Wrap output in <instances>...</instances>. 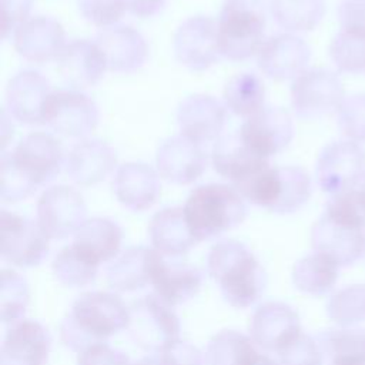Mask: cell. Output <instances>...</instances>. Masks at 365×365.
<instances>
[{"label":"cell","mask_w":365,"mask_h":365,"mask_svg":"<svg viewBox=\"0 0 365 365\" xmlns=\"http://www.w3.org/2000/svg\"><path fill=\"white\" fill-rule=\"evenodd\" d=\"M338 17L342 31L365 40V0H342Z\"/></svg>","instance_id":"cell-45"},{"label":"cell","mask_w":365,"mask_h":365,"mask_svg":"<svg viewBox=\"0 0 365 365\" xmlns=\"http://www.w3.org/2000/svg\"><path fill=\"white\" fill-rule=\"evenodd\" d=\"M78 9L88 23L98 27L114 24L127 10L124 0H78Z\"/></svg>","instance_id":"cell-44"},{"label":"cell","mask_w":365,"mask_h":365,"mask_svg":"<svg viewBox=\"0 0 365 365\" xmlns=\"http://www.w3.org/2000/svg\"><path fill=\"white\" fill-rule=\"evenodd\" d=\"M311 242L315 252L328 255L339 267H348L365 254V228L338 222L324 214L312 227Z\"/></svg>","instance_id":"cell-14"},{"label":"cell","mask_w":365,"mask_h":365,"mask_svg":"<svg viewBox=\"0 0 365 365\" xmlns=\"http://www.w3.org/2000/svg\"><path fill=\"white\" fill-rule=\"evenodd\" d=\"M117 200L133 211L150 208L158 198L160 180L155 171L143 163L123 164L113 180Z\"/></svg>","instance_id":"cell-25"},{"label":"cell","mask_w":365,"mask_h":365,"mask_svg":"<svg viewBox=\"0 0 365 365\" xmlns=\"http://www.w3.org/2000/svg\"><path fill=\"white\" fill-rule=\"evenodd\" d=\"M339 265L328 255L321 252L309 254L301 258L292 271V281L295 287L309 295L328 294L338 281Z\"/></svg>","instance_id":"cell-31"},{"label":"cell","mask_w":365,"mask_h":365,"mask_svg":"<svg viewBox=\"0 0 365 365\" xmlns=\"http://www.w3.org/2000/svg\"><path fill=\"white\" fill-rule=\"evenodd\" d=\"M314 365H315V364H314Z\"/></svg>","instance_id":"cell-53"},{"label":"cell","mask_w":365,"mask_h":365,"mask_svg":"<svg viewBox=\"0 0 365 365\" xmlns=\"http://www.w3.org/2000/svg\"><path fill=\"white\" fill-rule=\"evenodd\" d=\"M107 68L103 51L96 43L76 40L64 46L57 57V70L61 78L73 88H86L97 84Z\"/></svg>","instance_id":"cell-20"},{"label":"cell","mask_w":365,"mask_h":365,"mask_svg":"<svg viewBox=\"0 0 365 365\" xmlns=\"http://www.w3.org/2000/svg\"><path fill=\"white\" fill-rule=\"evenodd\" d=\"M167 0H124L125 9L137 17H151L160 13Z\"/></svg>","instance_id":"cell-49"},{"label":"cell","mask_w":365,"mask_h":365,"mask_svg":"<svg viewBox=\"0 0 365 365\" xmlns=\"http://www.w3.org/2000/svg\"><path fill=\"white\" fill-rule=\"evenodd\" d=\"M257 365H279V364L275 362L274 359H271V358L267 356V355H261V359H259V362H258Z\"/></svg>","instance_id":"cell-51"},{"label":"cell","mask_w":365,"mask_h":365,"mask_svg":"<svg viewBox=\"0 0 365 365\" xmlns=\"http://www.w3.org/2000/svg\"><path fill=\"white\" fill-rule=\"evenodd\" d=\"M130 309L115 294L86 292L73 304L60 327L61 341L73 351L104 344L111 335L128 327Z\"/></svg>","instance_id":"cell-1"},{"label":"cell","mask_w":365,"mask_h":365,"mask_svg":"<svg viewBox=\"0 0 365 365\" xmlns=\"http://www.w3.org/2000/svg\"><path fill=\"white\" fill-rule=\"evenodd\" d=\"M328 317L342 328L365 321V284H352L338 289L327 304Z\"/></svg>","instance_id":"cell-36"},{"label":"cell","mask_w":365,"mask_h":365,"mask_svg":"<svg viewBox=\"0 0 365 365\" xmlns=\"http://www.w3.org/2000/svg\"><path fill=\"white\" fill-rule=\"evenodd\" d=\"M208 272L224 299L235 308L252 305L264 292L267 275L254 254L241 242L227 240L208 254Z\"/></svg>","instance_id":"cell-2"},{"label":"cell","mask_w":365,"mask_h":365,"mask_svg":"<svg viewBox=\"0 0 365 365\" xmlns=\"http://www.w3.org/2000/svg\"><path fill=\"white\" fill-rule=\"evenodd\" d=\"M238 135L255 154L267 158L282 151L292 140L294 127L288 113L279 107H264L247 118Z\"/></svg>","instance_id":"cell-13"},{"label":"cell","mask_w":365,"mask_h":365,"mask_svg":"<svg viewBox=\"0 0 365 365\" xmlns=\"http://www.w3.org/2000/svg\"><path fill=\"white\" fill-rule=\"evenodd\" d=\"M33 0H1V37L17 30L27 19Z\"/></svg>","instance_id":"cell-48"},{"label":"cell","mask_w":365,"mask_h":365,"mask_svg":"<svg viewBox=\"0 0 365 365\" xmlns=\"http://www.w3.org/2000/svg\"><path fill=\"white\" fill-rule=\"evenodd\" d=\"M98 265L84 257L73 244L64 247L53 261L56 278L68 287H84L94 281Z\"/></svg>","instance_id":"cell-37"},{"label":"cell","mask_w":365,"mask_h":365,"mask_svg":"<svg viewBox=\"0 0 365 365\" xmlns=\"http://www.w3.org/2000/svg\"><path fill=\"white\" fill-rule=\"evenodd\" d=\"M50 345V334L40 322H17L4 336L0 365H46Z\"/></svg>","instance_id":"cell-19"},{"label":"cell","mask_w":365,"mask_h":365,"mask_svg":"<svg viewBox=\"0 0 365 365\" xmlns=\"http://www.w3.org/2000/svg\"><path fill=\"white\" fill-rule=\"evenodd\" d=\"M127 329L138 346L155 354L177 341L180 324L170 305L151 294L131 305Z\"/></svg>","instance_id":"cell-5"},{"label":"cell","mask_w":365,"mask_h":365,"mask_svg":"<svg viewBox=\"0 0 365 365\" xmlns=\"http://www.w3.org/2000/svg\"><path fill=\"white\" fill-rule=\"evenodd\" d=\"M177 60L192 71H202L218 61L217 24L212 19L197 16L185 20L174 36Z\"/></svg>","instance_id":"cell-12"},{"label":"cell","mask_w":365,"mask_h":365,"mask_svg":"<svg viewBox=\"0 0 365 365\" xmlns=\"http://www.w3.org/2000/svg\"><path fill=\"white\" fill-rule=\"evenodd\" d=\"M83 197L71 187L56 185L46 190L37 201L40 227L50 238H66L76 234L86 221Z\"/></svg>","instance_id":"cell-11"},{"label":"cell","mask_w":365,"mask_h":365,"mask_svg":"<svg viewBox=\"0 0 365 365\" xmlns=\"http://www.w3.org/2000/svg\"><path fill=\"white\" fill-rule=\"evenodd\" d=\"M221 56L245 60L264 44L265 16L254 0H227L217 23Z\"/></svg>","instance_id":"cell-4"},{"label":"cell","mask_w":365,"mask_h":365,"mask_svg":"<svg viewBox=\"0 0 365 365\" xmlns=\"http://www.w3.org/2000/svg\"><path fill=\"white\" fill-rule=\"evenodd\" d=\"M324 214L338 222L365 228V192L355 187L334 194Z\"/></svg>","instance_id":"cell-39"},{"label":"cell","mask_w":365,"mask_h":365,"mask_svg":"<svg viewBox=\"0 0 365 365\" xmlns=\"http://www.w3.org/2000/svg\"><path fill=\"white\" fill-rule=\"evenodd\" d=\"M265 88L262 81L250 73H240L230 78L224 90L227 107L240 117H252L264 108Z\"/></svg>","instance_id":"cell-34"},{"label":"cell","mask_w":365,"mask_h":365,"mask_svg":"<svg viewBox=\"0 0 365 365\" xmlns=\"http://www.w3.org/2000/svg\"><path fill=\"white\" fill-rule=\"evenodd\" d=\"M6 155L13 167L36 188L53 180L63 165L61 144L47 133H30Z\"/></svg>","instance_id":"cell-9"},{"label":"cell","mask_w":365,"mask_h":365,"mask_svg":"<svg viewBox=\"0 0 365 365\" xmlns=\"http://www.w3.org/2000/svg\"><path fill=\"white\" fill-rule=\"evenodd\" d=\"M329 54L338 70L358 73L365 68V40L346 31H339L331 46Z\"/></svg>","instance_id":"cell-40"},{"label":"cell","mask_w":365,"mask_h":365,"mask_svg":"<svg viewBox=\"0 0 365 365\" xmlns=\"http://www.w3.org/2000/svg\"><path fill=\"white\" fill-rule=\"evenodd\" d=\"M177 121L182 135L202 144L221 133L225 124V108L211 96H190L180 103Z\"/></svg>","instance_id":"cell-22"},{"label":"cell","mask_w":365,"mask_h":365,"mask_svg":"<svg viewBox=\"0 0 365 365\" xmlns=\"http://www.w3.org/2000/svg\"><path fill=\"white\" fill-rule=\"evenodd\" d=\"M161 365H202L201 354L185 341H174L155 352Z\"/></svg>","instance_id":"cell-46"},{"label":"cell","mask_w":365,"mask_h":365,"mask_svg":"<svg viewBox=\"0 0 365 365\" xmlns=\"http://www.w3.org/2000/svg\"><path fill=\"white\" fill-rule=\"evenodd\" d=\"M308 44L292 34H277L264 41L258 51L261 71L274 80H288L304 73L309 61Z\"/></svg>","instance_id":"cell-18"},{"label":"cell","mask_w":365,"mask_h":365,"mask_svg":"<svg viewBox=\"0 0 365 365\" xmlns=\"http://www.w3.org/2000/svg\"><path fill=\"white\" fill-rule=\"evenodd\" d=\"M336 111L342 134L352 141H365V94L344 97Z\"/></svg>","instance_id":"cell-42"},{"label":"cell","mask_w":365,"mask_h":365,"mask_svg":"<svg viewBox=\"0 0 365 365\" xmlns=\"http://www.w3.org/2000/svg\"><path fill=\"white\" fill-rule=\"evenodd\" d=\"M271 13L285 30L308 31L321 21L325 6L322 0H272Z\"/></svg>","instance_id":"cell-35"},{"label":"cell","mask_w":365,"mask_h":365,"mask_svg":"<svg viewBox=\"0 0 365 365\" xmlns=\"http://www.w3.org/2000/svg\"><path fill=\"white\" fill-rule=\"evenodd\" d=\"M344 100V87L336 74L328 70H307L291 87L294 113L304 120H318L338 110Z\"/></svg>","instance_id":"cell-6"},{"label":"cell","mask_w":365,"mask_h":365,"mask_svg":"<svg viewBox=\"0 0 365 365\" xmlns=\"http://www.w3.org/2000/svg\"><path fill=\"white\" fill-rule=\"evenodd\" d=\"M365 173V151L356 141H334L319 154L317 181L322 191L338 194L355 188Z\"/></svg>","instance_id":"cell-8"},{"label":"cell","mask_w":365,"mask_h":365,"mask_svg":"<svg viewBox=\"0 0 365 365\" xmlns=\"http://www.w3.org/2000/svg\"><path fill=\"white\" fill-rule=\"evenodd\" d=\"M29 289L24 279L14 271H1V319L14 322L24 315Z\"/></svg>","instance_id":"cell-41"},{"label":"cell","mask_w":365,"mask_h":365,"mask_svg":"<svg viewBox=\"0 0 365 365\" xmlns=\"http://www.w3.org/2000/svg\"><path fill=\"white\" fill-rule=\"evenodd\" d=\"M96 44L104 54L107 68L118 73H131L140 68L147 58V44L133 27L117 26L100 31Z\"/></svg>","instance_id":"cell-23"},{"label":"cell","mask_w":365,"mask_h":365,"mask_svg":"<svg viewBox=\"0 0 365 365\" xmlns=\"http://www.w3.org/2000/svg\"><path fill=\"white\" fill-rule=\"evenodd\" d=\"M261 359L251 339L237 331H222L214 335L207 346L208 365H257Z\"/></svg>","instance_id":"cell-33"},{"label":"cell","mask_w":365,"mask_h":365,"mask_svg":"<svg viewBox=\"0 0 365 365\" xmlns=\"http://www.w3.org/2000/svg\"><path fill=\"white\" fill-rule=\"evenodd\" d=\"M358 185H359V188L365 192V173H364V175H362V178H361V181H359Z\"/></svg>","instance_id":"cell-52"},{"label":"cell","mask_w":365,"mask_h":365,"mask_svg":"<svg viewBox=\"0 0 365 365\" xmlns=\"http://www.w3.org/2000/svg\"><path fill=\"white\" fill-rule=\"evenodd\" d=\"M121 228L107 218L86 220L77 230L73 245L90 261L100 265L117 255L121 245Z\"/></svg>","instance_id":"cell-29"},{"label":"cell","mask_w":365,"mask_h":365,"mask_svg":"<svg viewBox=\"0 0 365 365\" xmlns=\"http://www.w3.org/2000/svg\"><path fill=\"white\" fill-rule=\"evenodd\" d=\"M148 232L155 250L171 257L185 254L197 242L185 221L184 208L180 207L164 208L154 214Z\"/></svg>","instance_id":"cell-27"},{"label":"cell","mask_w":365,"mask_h":365,"mask_svg":"<svg viewBox=\"0 0 365 365\" xmlns=\"http://www.w3.org/2000/svg\"><path fill=\"white\" fill-rule=\"evenodd\" d=\"M115 153L100 140H83L76 144L66 160V171L80 185L103 181L115 165Z\"/></svg>","instance_id":"cell-26"},{"label":"cell","mask_w":365,"mask_h":365,"mask_svg":"<svg viewBox=\"0 0 365 365\" xmlns=\"http://www.w3.org/2000/svg\"><path fill=\"white\" fill-rule=\"evenodd\" d=\"M281 194L274 208L277 214H289L299 210L311 195V178L301 167H281Z\"/></svg>","instance_id":"cell-38"},{"label":"cell","mask_w":365,"mask_h":365,"mask_svg":"<svg viewBox=\"0 0 365 365\" xmlns=\"http://www.w3.org/2000/svg\"><path fill=\"white\" fill-rule=\"evenodd\" d=\"M48 240L38 222L1 210L0 251L4 261L19 267L37 265L48 252Z\"/></svg>","instance_id":"cell-7"},{"label":"cell","mask_w":365,"mask_h":365,"mask_svg":"<svg viewBox=\"0 0 365 365\" xmlns=\"http://www.w3.org/2000/svg\"><path fill=\"white\" fill-rule=\"evenodd\" d=\"M151 248H128L107 268V281L113 289L130 292L150 284L148 262Z\"/></svg>","instance_id":"cell-32"},{"label":"cell","mask_w":365,"mask_h":365,"mask_svg":"<svg viewBox=\"0 0 365 365\" xmlns=\"http://www.w3.org/2000/svg\"><path fill=\"white\" fill-rule=\"evenodd\" d=\"M315 341L329 365H365V329H325Z\"/></svg>","instance_id":"cell-30"},{"label":"cell","mask_w":365,"mask_h":365,"mask_svg":"<svg viewBox=\"0 0 365 365\" xmlns=\"http://www.w3.org/2000/svg\"><path fill=\"white\" fill-rule=\"evenodd\" d=\"M10 114L24 124L43 123V111L50 96L48 81L36 71L14 76L6 91Z\"/></svg>","instance_id":"cell-24"},{"label":"cell","mask_w":365,"mask_h":365,"mask_svg":"<svg viewBox=\"0 0 365 365\" xmlns=\"http://www.w3.org/2000/svg\"><path fill=\"white\" fill-rule=\"evenodd\" d=\"M43 123L67 137H84L98 123V110L91 98L76 90H57L50 93Z\"/></svg>","instance_id":"cell-10"},{"label":"cell","mask_w":365,"mask_h":365,"mask_svg":"<svg viewBox=\"0 0 365 365\" xmlns=\"http://www.w3.org/2000/svg\"><path fill=\"white\" fill-rule=\"evenodd\" d=\"M148 277L155 295L170 307L192 298L201 285V272L195 267L180 262L170 264L157 250L150 252Z\"/></svg>","instance_id":"cell-15"},{"label":"cell","mask_w":365,"mask_h":365,"mask_svg":"<svg viewBox=\"0 0 365 365\" xmlns=\"http://www.w3.org/2000/svg\"><path fill=\"white\" fill-rule=\"evenodd\" d=\"M37 188L31 185L10 163L6 154L0 161V197L3 201L16 202L30 197Z\"/></svg>","instance_id":"cell-43"},{"label":"cell","mask_w":365,"mask_h":365,"mask_svg":"<svg viewBox=\"0 0 365 365\" xmlns=\"http://www.w3.org/2000/svg\"><path fill=\"white\" fill-rule=\"evenodd\" d=\"M14 47L29 61H50L64 48V30L51 17L27 20L14 33Z\"/></svg>","instance_id":"cell-21"},{"label":"cell","mask_w":365,"mask_h":365,"mask_svg":"<svg viewBox=\"0 0 365 365\" xmlns=\"http://www.w3.org/2000/svg\"><path fill=\"white\" fill-rule=\"evenodd\" d=\"M205 165L207 153L202 144L182 134L165 140L157 151L160 174L174 184H191L204 173Z\"/></svg>","instance_id":"cell-16"},{"label":"cell","mask_w":365,"mask_h":365,"mask_svg":"<svg viewBox=\"0 0 365 365\" xmlns=\"http://www.w3.org/2000/svg\"><path fill=\"white\" fill-rule=\"evenodd\" d=\"M184 215L198 242L215 238L240 225L247 215V207L235 188L224 184H205L190 192Z\"/></svg>","instance_id":"cell-3"},{"label":"cell","mask_w":365,"mask_h":365,"mask_svg":"<svg viewBox=\"0 0 365 365\" xmlns=\"http://www.w3.org/2000/svg\"><path fill=\"white\" fill-rule=\"evenodd\" d=\"M77 365H131L121 351L110 348L106 342L96 344L80 352Z\"/></svg>","instance_id":"cell-47"},{"label":"cell","mask_w":365,"mask_h":365,"mask_svg":"<svg viewBox=\"0 0 365 365\" xmlns=\"http://www.w3.org/2000/svg\"><path fill=\"white\" fill-rule=\"evenodd\" d=\"M251 334L258 345L278 354L302 332L298 314L291 307L281 302H268L255 311Z\"/></svg>","instance_id":"cell-17"},{"label":"cell","mask_w":365,"mask_h":365,"mask_svg":"<svg viewBox=\"0 0 365 365\" xmlns=\"http://www.w3.org/2000/svg\"><path fill=\"white\" fill-rule=\"evenodd\" d=\"M134 365H161V362H160V359L157 358V355H154V356L143 358L141 361H138V362L134 364Z\"/></svg>","instance_id":"cell-50"},{"label":"cell","mask_w":365,"mask_h":365,"mask_svg":"<svg viewBox=\"0 0 365 365\" xmlns=\"http://www.w3.org/2000/svg\"><path fill=\"white\" fill-rule=\"evenodd\" d=\"M267 163V158L252 153L240 135H224L212 148L214 170L232 184L242 181Z\"/></svg>","instance_id":"cell-28"}]
</instances>
